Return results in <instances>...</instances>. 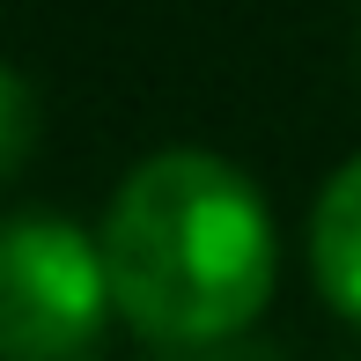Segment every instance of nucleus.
<instances>
[{
    "label": "nucleus",
    "mask_w": 361,
    "mask_h": 361,
    "mask_svg": "<svg viewBox=\"0 0 361 361\" xmlns=\"http://www.w3.org/2000/svg\"><path fill=\"white\" fill-rule=\"evenodd\" d=\"M118 317L155 347L236 339L273 295V214L236 162L207 147L147 155L104 214Z\"/></svg>",
    "instance_id": "1"
},
{
    "label": "nucleus",
    "mask_w": 361,
    "mask_h": 361,
    "mask_svg": "<svg viewBox=\"0 0 361 361\" xmlns=\"http://www.w3.org/2000/svg\"><path fill=\"white\" fill-rule=\"evenodd\" d=\"M118 310L104 243L52 214H15L0 236V347L8 361H89Z\"/></svg>",
    "instance_id": "2"
},
{
    "label": "nucleus",
    "mask_w": 361,
    "mask_h": 361,
    "mask_svg": "<svg viewBox=\"0 0 361 361\" xmlns=\"http://www.w3.org/2000/svg\"><path fill=\"white\" fill-rule=\"evenodd\" d=\"M310 266L317 288L332 295V310H347L361 324V155L339 162L317 192V214H310Z\"/></svg>",
    "instance_id": "3"
},
{
    "label": "nucleus",
    "mask_w": 361,
    "mask_h": 361,
    "mask_svg": "<svg viewBox=\"0 0 361 361\" xmlns=\"http://www.w3.org/2000/svg\"><path fill=\"white\" fill-rule=\"evenodd\" d=\"M0 96H8V147H0V162H8V177H15L30 162V133H37V118H30V74H8Z\"/></svg>",
    "instance_id": "4"
},
{
    "label": "nucleus",
    "mask_w": 361,
    "mask_h": 361,
    "mask_svg": "<svg viewBox=\"0 0 361 361\" xmlns=\"http://www.w3.org/2000/svg\"><path fill=\"white\" fill-rule=\"evenodd\" d=\"M170 361H281V354H266V347H251V339H207V347H170Z\"/></svg>",
    "instance_id": "5"
}]
</instances>
